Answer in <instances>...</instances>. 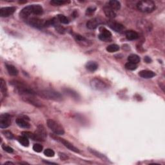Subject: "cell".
I'll list each match as a JSON object with an SVG mask.
<instances>
[{
	"label": "cell",
	"instance_id": "30",
	"mask_svg": "<svg viewBox=\"0 0 165 165\" xmlns=\"http://www.w3.org/2000/svg\"><path fill=\"white\" fill-rule=\"evenodd\" d=\"M56 17L57 18L58 20H59L60 23L63 24H69V19H68L65 16L62 15V14H59L57 15Z\"/></svg>",
	"mask_w": 165,
	"mask_h": 165
},
{
	"label": "cell",
	"instance_id": "17",
	"mask_svg": "<svg viewBox=\"0 0 165 165\" xmlns=\"http://www.w3.org/2000/svg\"><path fill=\"white\" fill-rule=\"evenodd\" d=\"M103 12H104L105 16L106 17L110 18V19H114L116 17V12L112 10L110 7L107 5H105V6L103 8Z\"/></svg>",
	"mask_w": 165,
	"mask_h": 165
},
{
	"label": "cell",
	"instance_id": "11",
	"mask_svg": "<svg viewBox=\"0 0 165 165\" xmlns=\"http://www.w3.org/2000/svg\"><path fill=\"white\" fill-rule=\"evenodd\" d=\"M72 36L74 37V40L78 43L79 45L82 47H89L92 44L91 41H89L88 39H86L83 35H80L79 34L76 33H72Z\"/></svg>",
	"mask_w": 165,
	"mask_h": 165
},
{
	"label": "cell",
	"instance_id": "15",
	"mask_svg": "<svg viewBox=\"0 0 165 165\" xmlns=\"http://www.w3.org/2000/svg\"><path fill=\"white\" fill-rule=\"evenodd\" d=\"M23 99L25 102L30 103V104L36 106V107H41V106H43L41 103L39 101L38 99L34 98V96H24L23 97Z\"/></svg>",
	"mask_w": 165,
	"mask_h": 165
},
{
	"label": "cell",
	"instance_id": "1",
	"mask_svg": "<svg viewBox=\"0 0 165 165\" xmlns=\"http://www.w3.org/2000/svg\"><path fill=\"white\" fill-rule=\"evenodd\" d=\"M43 7L40 5H32L25 6L19 12V16L23 19L27 20L29 17L32 14L34 15H41L43 14Z\"/></svg>",
	"mask_w": 165,
	"mask_h": 165
},
{
	"label": "cell",
	"instance_id": "24",
	"mask_svg": "<svg viewBox=\"0 0 165 165\" xmlns=\"http://www.w3.org/2000/svg\"><path fill=\"white\" fill-rule=\"evenodd\" d=\"M85 67L90 72H94L98 69V64L94 61H89L86 64Z\"/></svg>",
	"mask_w": 165,
	"mask_h": 165
},
{
	"label": "cell",
	"instance_id": "42",
	"mask_svg": "<svg viewBox=\"0 0 165 165\" xmlns=\"http://www.w3.org/2000/svg\"><path fill=\"white\" fill-rule=\"evenodd\" d=\"M3 164H4V165H5V164H14V163H12V162H10V161H7V162H5Z\"/></svg>",
	"mask_w": 165,
	"mask_h": 165
},
{
	"label": "cell",
	"instance_id": "25",
	"mask_svg": "<svg viewBox=\"0 0 165 165\" xmlns=\"http://www.w3.org/2000/svg\"><path fill=\"white\" fill-rule=\"evenodd\" d=\"M128 61L130 63L137 64L140 62L141 59H140V57L137 56V55L132 54H130V56L128 57Z\"/></svg>",
	"mask_w": 165,
	"mask_h": 165
},
{
	"label": "cell",
	"instance_id": "14",
	"mask_svg": "<svg viewBox=\"0 0 165 165\" xmlns=\"http://www.w3.org/2000/svg\"><path fill=\"white\" fill-rule=\"evenodd\" d=\"M103 21L101 19L96 18L88 21L86 23V27L90 30H94L99 25L103 24Z\"/></svg>",
	"mask_w": 165,
	"mask_h": 165
},
{
	"label": "cell",
	"instance_id": "29",
	"mask_svg": "<svg viewBox=\"0 0 165 165\" xmlns=\"http://www.w3.org/2000/svg\"><path fill=\"white\" fill-rule=\"evenodd\" d=\"M119 46L116 44H112L109 45L107 47H106V50L107 52L110 53H113V52H115L119 50Z\"/></svg>",
	"mask_w": 165,
	"mask_h": 165
},
{
	"label": "cell",
	"instance_id": "33",
	"mask_svg": "<svg viewBox=\"0 0 165 165\" xmlns=\"http://www.w3.org/2000/svg\"><path fill=\"white\" fill-rule=\"evenodd\" d=\"M2 134L8 140H14V135L12 134V133L11 132H10L8 130L3 131L2 132Z\"/></svg>",
	"mask_w": 165,
	"mask_h": 165
},
{
	"label": "cell",
	"instance_id": "32",
	"mask_svg": "<svg viewBox=\"0 0 165 165\" xmlns=\"http://www.w3.org/2000/svg\"><path fill=\"white\" fill-rule=\"evenodd\" d=\"M125 67L126 69H127L128 70H135L137 69V64L130 62H128L125 64Z\"/></svg>",
	"mask_w": 165,
	"mask_h": 165
},
{
	"label": "cell",
	"instance_id": "27",
	"mask_svg": "<svg viewBox=\"0 0 165 165\" xmlns=\"http://www.w3.org/2000/svg\"><path fill=\"white\" fill-rule=\"evenodd\" d=\"M18 140L19 141V143H20L22 146L25 147H27L29 146V140H28V138L25 135H22V136L19 137Z\"/></svg>",
	"mask_w": 165,
	"mask_h": 165
},
{
	"label": "cell",
	"instance_id": "10",
	"mask_svg": "<svg viewBox=\"0 0 165 165\" xmlns=\"http://www.w3.org/2000/svg\"><path fill=\"white\" fill-rule=\"evenodd\" d=\"M100 34L99 35V39L100 40L105 42H110L112 40V34L106 28L101 27H99Z\"/></svg>",
	"mask_w": 165,
	"mask_h": 165
},
{
	"label": "cell",
	"instance_id": "2",
	"mask_svg": "<svg viewBox=\"0 0 165 165\" xmlns=\"http://www.w3.org/2000/svg\"><path fill=\"white\" fill-rule=\"evenodd\" d=\"M10 84L14 86L16 89V91L23 97L28 96H35L37 94V93L33 89H32L30 86H28L23 83L19 81H11L10 82Z\"/></svg>",
	"mask_w": 165,
	"mask_h": 165
},
{
	"label": "cell",
	"instance_id": "31",
	"mask_svg": "<svg viewBox=\"0 0 165 165\" xmlns=\"http://www.w3.org/2000/svg\"><path fill=\"white\" fill-rule=\"evenodd\" d=\"M70 3V1H63V0H52L50 1V4L53 6H61L67 3Z\"/></svg>",
	"mask_w": 165,
	"mask_h": 165
},
{
	"label": "cell",
	"instance_id": "20",
	"mask_svg": "<svg viewBox=\"0 0 165 165\" xmlns=\"http://www.w3.org/2000/svg\"><path fill=\"white\" fill-rule=\"evenodd\" d=\"M126 38L129 41L136 40L139 38V34L137 32L134 30H128L125 33Z\"/></svg>",
	"mask_w": 165,
	"mask_h": 165
},
{
	"label": "cell",
	"instance_id": "28",
	"mask_svg": "<svg viewBox=\"0 0 165 165\" xmlns=\"http://www.w3.org/2000/svg\"><path fill=\"white\" fill-rule=\"evenodd\" d=\"M89 150L90 151V153L92 154L93 155H94L95 156L99 157V159H103V160L108 161L107 157H106L105 156H104V155H103V154L98 152V151H96V150H93V149H90V148H89Z\"/></svg>",
	"mask_w": 165,
	"mask_h": 165
},
{
	"label": "cell",
	"instance_id": "26",
	"mask_svg": "<svg viewBox=\"0 0 165 165\" xmlns=\"http://www.w3.org/2000/svg\"><path fill=\"white\" fill-rule=\"evenodd\" d=\"M0 90L3 96H7V88H6V83L2 78L0 79Z\"/></svg>",
	"mask_w": 165,
	"mask_h": 165
},
{
	"label": "cell",
	"instance_id": "39",
	"mask_svg": "<svg viewBox=\"0 0 165 165\" xmlns=\"http://www.w3.org/2000/svg\"><path fill=\"white\" fill-rule=\"evenodd\" d=\"M96 7H89L86 9V14L90 16V15H92V14L94 13V12L96 11Z\"/></svg>",
	"mask_w": 165,
	"mask_h": 165
},
{
	"label": "cell",
	"instance_id": "23",
	"mask_svg": "<svg viewBox=\"0 0 165 165\" xmlns=\"http://www.w3.org/2000/svg\"><path fill=\"white\" fill-rule=\"evenodd\" d=\"M6 70H7V72L11 76H16L18 74L19 72H18V69H16L14 66L12 65V64H6Z\"/></svg>",
	"mask_w": 165,
	"mask_h": 165
},
{
	"label": "cell",
	"instance_id": "12",
	"mask_svg": "<svg viewBox=\"0 0 165 165\" xmlns=\"http://www.w3.org/2000/svg\"><path fill=\"white\" fill-rule=\"evenodd\" d=\"M11 125V117L8 114H2L0 115V128H6Z\"/></svg>",
	"mask_w": 165,
	"mask_h": 165
},
{
	"label": "cell",
	"instance_id": "3",
	"mask_svg": "<svg viewBox=\"0 0 165 165\" xmlns=\"http://www.w3.org/2000/svg\"><path fill=\"white\" fill-rule=\"evenodd\" d=\"M37 94L41 98L55 101H61L63 99V96L54 90H43L37 93Z\"/></svg>",
	"mask_w": 165,
	"mask_h": 165
},
{
	"label": "cell",
	"instance_id": "37",
	"mask_svg": "<svg viewBox=\"0 0 165 165\" xmlns=\"http://www.w3.org/2000/svg\"><path fill=\"white\" fill-rule=\"evenodd\" d=\"M43 146L40 144H35L33 146V150L38 153L41 152L43 150Z\"/></svg>",
	"mask_w": 165,
	"mask_h": 165
},
{
	"label": "cell",
	"instance_id": "9",
	"mask_svg": "<svg viewBox=\"0 0 165 165\" xmlns=\"http://www.w3.org/2000/svg\"><path fill=\"white\" fill-rule=\"evenodd\" d=\"M26 21H27L28 23L34 28L41 29L45 27V21H43V19L38 18H31Z\"/></svg>",
	"mask_w": 165,
	"mask_h": 165
},
{
	"label": "cell",
	"instance_id": "13",
	"mask_svg": "<svg viewBox=\"0 0 165 165\" xmlns=\"http://www.w3.org/2000/svg\"><path fill=\"white\" fill-rule=\"evenodd\" d=\"M16 8L15 6H6L0 9V16L2 18H6L12 15L15 12Z\"/></svg>",
	"mask_w": 165,
	"mask_h": 165
},
{
	"label": "cell",
	"instance_id": "35",
	"mask_svg": "<svg viewBox=\"0 0 165 165\" xmlns=\"http://www.w3.org/2000/svg\"><path fill=\"white\" fill-rule=\"evenodd\" d=\"M44 154L47 157H52L54 156L55 155V152L53 150L50 149V148H47V149L45 150L44 151Z\"/></svg>",
	"mask_w": 165,
	"mask_h": 165
},
{
	"label": "cell",
	"instance_id": "6",
	"mask_svg": "<svg viewBox=\"0 0 165 165\" xmlns=\"http://www.w3.org/2000/svg\"><path fill=\"white\" fill-rule=\"evenodd\" d=\"M90 85L93 90H99V91H103L108 89V85L103 81L97 77L90 80Z\"/></svg>",
	"mask_w": 165,
	"mask_h": 165
},
{
	"label": "cell",
	"instance_id": "34",
	"mask_svg": "<svg viewBox=\"0 0 165 165\" xmlns=\"http://www.w3.org/2000/svg\"><path fill=\"white\" fill-rule=\"evenodd\" d=\"M54 27H55V28H56V30H57V32H59V34H63L65 33L66 29L60 25V23H57V25H55Z\"/></svg>",
	"mask_w": 165,
	"mask_h": 165
},
{
	"label": "cell",
	"instance_id": "36",
	"mask_svg": "<svg viewBox=\"0 0 165 165\" xmlns=\"http://www.w3.org/2000/svg\"><path fill=\"white\" fill-rule=\"evenodd\" d=\"M22 135H25L28 139H31L32 140H35V134L33 133H31L30 132H23L21 133Z\"/></svg>",
	"mask_w": 165,
	"mask_h": 165
},
{
	"label": "cell",
	"instance_id": "40",
	"mask_svg": "<svg viewBox=\"0 0 165 165\" xmlns=\"http://www.w3.org/2000/svg\"><path fill=\"white\" fill-rule=\"evenodd\" d=\"M59 156L60 157V159L61 160H63V161L67 160L68 158H69L67 155H65L64 154H63V153H59Z\"/></svg>",
	"mask_w": 165,
	"mask_h": 165
},
{
	"label": "cell",
	"instance_id": "19",
	"mask_svg": "<svg viewBox=\"0 0 165 165\" xmlns=\"http://www.w3.org/2000/svg\"><path fill=\"white\" fill-rule=\"evenodd\" d=\"M63 92L64 93H65V94L69 95V96L72 97V98H74V99H76V100H78L80 98L79 95L76 91H74V90H72L70 89H68V88H65V89H63Z\"/></svg>",
	"mask_w": 165,
	"mask_h": 165
},
{
	"label": "cell",
	"instance_id": "38",
	"mask_svg": "<svg viewBox=\"0 0 165 165\" xmlns=\"http://www.w3.org/2000/svg\"><path fill=\"white\" fill-rule=\"evenodd\" d=\"M1 147L3 150L8 153H12L13 152H14V149H13L12 148H11V147L6 146V145H5V144H2Z\"/></svg>",
	"mask_w": 165,
	"mask_h": 165
},
{
	"label": "cell",
	"instance_id": "16",
	"mask_svg": "<svg viewBox=\"0 0 165 165\" xmlns=\"http://www.w3.org/2000/svg\"><path fill=\"white\" fill-rule=\"evenodd\" d=\"M108 25L113 30L115 31L116 32H121L125 28L123 25L118 22L109 21L108 22Z\"/></svg>",
	"mask_w": 165,
	"mask_h": 165
},
{
	"label": "cell",
	"instance_id": "5",
	"mask_svg": "<svg viewBox=\"0 0 165 165\" xmlns=\"http://www.w3.org/2000/svg\"><path fill=\"white\" fill-rule=\"evenodd\" d=\"M47 124L48 127L56 135H61L64 134V130L63 127L56 121L52 120V119H48Z\"/></svg>",
	"mask_w": 165,
	"mask_h": 165
},
{
	"label": "cell",
	"instance_id": "41",
	"mask_svg": "<svg viewBox=\"0 0 165 165\" xmlns=\"http://www.w3.org/2000/svg\"><path fill=\"white\" fill-rule=\"evenodd\" d=\"M144 61L146 62L147 63H150L152 62V59L148 56H146L144 58Z\"/></svg>",
	"mask_w": 165,
	"mask_h": 165
},
{
	"label": "cell",
	"instance_id": "43",
	"mask_svg": "<svg viewBox=\"0 0 165 165\" xmlns=\"http://www.w3.org/2000/svg\"><path fill=\"white\" fill-rule=\"evenodd\" d=\"M43 162H44L45 163H46V164H56V163H50V162H48V161H43Z\"/></svg>",
	"mask_w": 165,
	"mask_h": 165
},
{
	"label": "cell",
	"instance_id": "4",
	"mask_svg": "<svg viewBox=\"0 0 165 165\" xmlns=\"http://www.w3.org/2000/svg\"><path fill=\"white\" fill-rule=\"evenodd\" d=\"M137 8L141 12L150 13L156 8V4L151 0H144L137 3Z\"/></svg>",
	"mask_w": 165,
	"mask_h": 165
},
{
	"label": "cell",
	"instance_id": "7",
	"mask_svg": "<svg viewBox=\"0 0 165 165\" xmlns=\"http://www.w3.org/2000/svg\"><path fill=\"white\" fill-rule=\"evenodd\" d=\"M50 137H52L54 140L60 142L61 143H62L64 146L66 148H67L69 150L74 152H76V153H80V151L78 148H76V147H74V145L72 143H70L69 141L64 140V139H63V138L57 137V135H55L53 134H50Z\"/></svg>",
	"mask_w": 165,
	"mask_h": 165
},
{
	"label": "cell",
	"instance_id": "18",
	"mask_svg": "<svg viewBox=\"0 0 165 165\" xmlns=\"http://www.w3.org/2000/svg\"><path fill=\"white\" fill-rule=\"evenodd\" d=\"M139 76L144 79H150L152 78L154 76H156V74H155V72H154L153 71L143 70L139 72Z\"/></svg>",
	"mask_w": 165,
	"mask_h": 165
},
{
	"label": "cell",
	"instance_id": "21",
	"mask_svg": "<svg viewBox=\"0 0 165 165\" xmlns=\"http://www.w3.org/2000/svg\"><path fill=\"white\" fill-rule=\"evenodd\" d=\"M107 5L109 7H110L114 11H118L121 8V3L119 1H116V0H112V1H109L108 2Z\"/></svg>",
	"mask_w": 165,
	"mask_h": 165
},
{
	"label": "cell",
	"instance_id": "8",
	"mask_svg": "<svg viewBox=\"0 0 165 165\" xmlns=\"http://www.w3.org/2000/svg\"><path fill=\"white\" fill-rule=\"evenodd\" d=\"M35 140L38 141H45L47 138V134L45 127L43 125H40L38 126L35 132Z\"/></svg>",
	"mask_w": 165,
	"mask_h": 165
},
{
	"label": "cell",
	"instance_id": "22",
	"mask_svg": "<svg viewBox=\"0 0 165 165\" xmlns=\"http://www.w3.org/2000/svg\"><path fill=\"white\" fill-rule=\"evenodd\" d=\"M16 124H17L19 127L23 128H29L30 127V124L25 120L23 118H18L16 119Z\"/></svg>",
	"mask_w": 165,
	"mask_h": 165
}]
</instances>
